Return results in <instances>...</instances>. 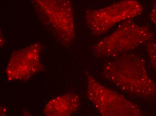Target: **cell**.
Returning <instances> with one entry per match:
<instances>
[{"label":"cell","mask_w":156,"mask_h":116,"mask_svg":"<svg viewBox=\"0 0 156 116\" xmlns=\"http://www.w3.org/2000/svg\"><path fill=\"white\" fill-rule=\"evenodd\" d=\"M154 34L149 27L128 20L108 36L98 41L93 50L97 56L115 58L154 41Z\"/></svg>","instance_id":"cell-3"},{"label":"cell","mask_w":156,"mask_h":116,"mask_svg":"<svg viewBox=\"0 0 156 116\" xmlns=\"http://www.w3.org/2000/svg\"><path fill=\"white\" fill-rule=\"evenodd\" d=\"M41 52V44L37 42L13 52L5 70L8 81L27 80L40 71Z\"/></svg>","instance_id":"cell-6"},{"label":"cell","mask_w":156,"mask_h":116,"mask_svg":"<svg viewBox=\"0 0 156 116\" xmlns=\"http://www.w3.org/2000/svg\"><path fill=\"white\" fill-rule=\"evenodd\" d=\"M143 10L136 0H122L104 8L87 10L85 22L92 35L98 36L118 23L138 16Z\"/></svg>","instance_id":"cell-5"},{"label":"cell","mask_w":156,"mask_h":116,"mask_svg":"<svg viewBox=\"0 0 156 116\" xmlns=\"http://www.w3.org/2000/svg\"><path fill=\"white\" fill-rule=\"evenodd\" d=\"M87 98L103 116H140L144 115L136 104L124 96L105 86L93 75L86 73Z\"/></svg>","instance_id":"cell-4"},{"label":"cell","mask_w":156,"mask_h":116,"mask_svg":"<svg viewBox=\"0 0 156 116\" xmlns=\"http://www.w3.org/2000/svg\"><path fill=\"white\" fill-rule=\"evenodd\" d=\"M103 77L122 91L145 99L156 98V83L149 76L144 58L127 53L106 63Z\"/></svg>","instance_id":"cell-1"},{"label":"cell","mask_w":156,"mask_h":116,"mask_svg":"<svg viewBox=\"0 0 156 116\" xmlns=\"http://www.w3.org/2000/svg\"><path fill=\"white\" fill-rule=\"evenodd\" d=\"M41 22L64 47L76 39L75 18L70 0H30Z\"/></svg>","instance_id":"cell-2"},{"label":"cell","mask_w":156,"mask_h":116,"mask_svg":"<svg viewBox=\"0 0 156 116\" xmlns=\"http://www.w3.org/2000/svg\"><path fill=\"white\" fill-rule=\"evenodd\" d=\"M146 51L150 65L156 71V41H151L146 44Z\"/></svg>","instance_id":"cell-8"},{"label":"cell","mask_w":156,"mask_h":116,"mask_svg":"<svg viewBox=\"0 0 156 116\" xmlns=\"http://www.w3.org/2000/svg\"><path fill=\"white\" fill-rule=\"evenodd\" d=\"M80 97L76 93H68L58 96L46 104L44 114L47 116H69L80 108Z\"/></svg>","instance_id":"cell-7"},{"label":"cell","mask_w":156,"mask_h":116,"mask_svg":"<svg viewBox=\"0 0 156 116\" xmlns=\"http://www.w3.org/2000/svg\"><path fill=\"white\" fill-rule=\"evenodd\" d=\"M150 18L156 28V2L152 7L150 13Z\"/></svg>","instance_id":"cell-9"}]
</instances>
